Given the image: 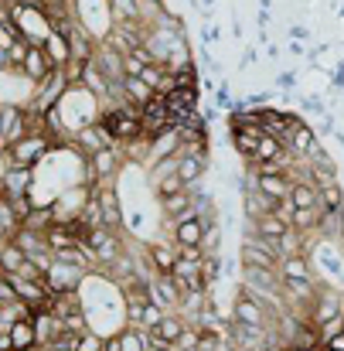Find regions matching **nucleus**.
Here are the masks:
<instances>
[{
    "label": "nucleus",
    "mask_w": 344,
    "mask_h": 351,
    "mask_svg": "<svg viewBox=\"0 0 344 351\" xmlns=\"http://www.w3.org/2000/svg\"><path fill=\"white\" fill-rule=\"evenodd\" d=\"M99 123L106 126V133L116 140V147H123V143L130 147V143H136L143 136V130H140V110H133V106H110Z\"/></svg>",
    "instance_id": "1"
},
{
    "label": "nucleus",
    "mask_w": 344,
    "mask_h": 351,
    "mask_svg": "<svg viewBox=\"0 0 344 351\" xmlns=\"http://www.w3.org/2000/svg\"><path fill=\"white\" fill-rule=\"evenodd\" d=\"M140 130H143V140H150V143H153L157 136H164V133L174 130V126H171V113H167V103H164L160 93H153L150 103L140 106Z\"/></svg>",
    "instance_id": "2"
},
{
    "label": "nucleus",
    "mask_w": 344,
    "mask_h": 351,
    "mask_svg": "<svg viewBox=\"0 0 344 351\" xmlns=\"http://www.w3.org/2000/svg\"><path fill=\"white\" fill-rule=\"evenodd\" d=\"M48 150H51L48 136H45V133H31V136H24V140H17V143L7 147V164H10V167H31V171H34V164H38Z\"/></svg>",
    "instance_id": "3"
},
{
    "label": "nucleus",
    "mask_w": 344,
    "mask_h": 351,
    "mask_svg": "<svg viewBox=\"0 0 344 351\" xmlns=\"http://www.w3.org/2000/svg\"><path fill=\"white\" fill-rule=\"evenodd\" d=\"M273 311H266V304H259L256 297H249L242 287L235 293V304H232V321L235 324H249V328H273Z\"/></svg>",
    "instance_id": "4"
},
{
    "label": "nucleus",
    "mask_w": 344,
    "mask_h": 351,
    "mask_svg": "<svg viewBox=\"0 0 344 351\" xmlns=\"http://www.w3.org/2000/svg\"><path fill=\"white\" fill-rule=\"evenodd\" d=\"M242 266H259V269H276L280 266V252L276 242L262 239V235L249 232L242 239Z\"/></svg>",
    "instance_id": "5"
},
{
    "label": "nucleus",
    "mask_w": 344,
    "mask_h": 351,
    "mask_svg": "<svg viewBox=\"0 0 344 351\" xmlns=\"http://www.w3.org/2000/svg\"><path fill=\"white\" fill-rule=\"evenodd\" d=\"M89 198H93V191H89L86 184H79V188H65V191L51 202L55 226H69V222H75V219L82 215V208H86Z\"/></svg>",
    "instance_id": "6"
},
{
    "label": "nucleus",
    "mask_w": 344,
    "mask_h": 351,
    "mask_svg": "<svg viewBox=\"0 0 344 351\" xmlns=\"http://www.w3.org/2000/svg\"><path fill=\"white\" fill-rule=\"evenodd\" d=\"M86 280V269H79V266H72V263H51L48 266V273H45V287L51 290V293H75L79 290V283Z\"/></svg>",
    "instance_id": "7"
},
{
    "label": "nucleus",
    "mask_w": 344,
    "mask_h": 351,
    "mask_svg": "<svg viewBox=\"0 0 344 351\" xmlns=\"http://www.w3.org/2000/svg\"><path fill=\"white\" fill-rule=\"evenodd\" d=\"M72 140H75V147L86 154V157H93V154H99V150H110L116 147V140L106 133V126L96 119V123H89V126H82V130H75L72 133Z\"/></svg>",
    "instance_id": "8"
},
{
    "label": "nucleus",
    "mask_w": 344,
    "mask_h": 351,
    "mask_svg": "<svg viewBox=\"0 0 344 351\" xmlns=\"http://www.w3.org/2000/svg\"><path fill=\"white\" fill-rule=\"evenodd\" d=\"M147 297H150V304H157L164 314H167L171 307L181 304V290H177V283H174L171 276H160V273L147 283Z\"/></svg>",
    "instance_id": "9"
},
{
    "label": "nucleus",
    "mask_w": 344,
    "mask_h": 351,
    "mask_svg": "<svg viewBox=\"0 0 344 351\" xmlns=\"http://www.w3.org/2000/svg\"><path fill=\"white\" fill-rule=\"evenodd\" d=\"M21 75H24L27 82H34V86H41V82L51 75V62H48L45 48L27 45V55H24V62H21Z\"/></svg>",
    "instance_id": "10"
},
{
    "label": "nucleus",
    "mask_w": 344,
    "mask_h": 351,
    "mask_svg": "<svg viewBox=\"0 0 344 351\" xmlns=\"http://www.w3.org/2000/svg\"><path fill=\"white\" fill-rule=\"evenodd\" d=\"M93 198L99 202V212H103V226L116 232V229L123 226V212H119V202H116L113 184H96V188H93Z\"/></svg>",
    "instance_id": "11"
},
{
    "label": "nucleus",
    "mask_w": 344,
    "mask_h": 351,
    "mask_svg": "<svg viewBox=\"0 0 344 351\" xmlns=\"http://www.w3.org/2000/svg\"><path fill=\"white\" fill-rule=\"evenodd\" d=\"M205 164H208V154H177V174L188 191H195V184L205 178Z\"/></svg>",
    "instance_id": "12"
},
{
    "label": "nucleus",
    "mask_w": 344,
    "mask_h": 351,
    "mask_svg": "<svg viewBox=\"0 0 344 351\" xmlns=\"http://www.w3.org/2000/svg\"><path fill=\"white\" fill-rule=\"evenodd\" d=\"M171 235H174V249H201L205 226L198 219H181L171 226Z\"/></svg>",
    "instance_id": "13"
},
{
    "label": "nucleus",
    "mask_w": 344,
    "mask_h": 351,
    "mask_svg": "<svg viewBox=\"0 0 344 351\" xmlns=\"http://www.w3.org/2000/svg\"><path fill=\"white\" fill-rule=\"evenodd\" d=\"M290 178L286 174H256V191L269 202H286L290 198Z\"/></svg>",
    "instance_id": "14"
},
{
    "label": "nucleus",
    "mask_w": 344,
    "mask_h": 351,
    "mask_svg": "<svg viewBox=\"0 0 344 351\" xmlns=\"http://www.w3.org/2000/svg\"><path fill=\"white\" fill-rule=\"evenodd\" d=\"M266 136V130L262 126H232V140H235V150H238V157L249 164L252 160V154H256V147H259V140Z\"/></svg>",
    "instance_id": "15"
},
{
    "label": "nucleus",
    "mask_w": 344,
    "mask_h": 351,
    "mask_svg": "<svg viewBox=\"0 0 344 351\" xmlns=\"http://www.w3.org/2000/svg\"><path fill=\"white\" fill-rule=\"evenodd\" d=\"M119 96H123V103H126V106L140 110L143 103H150L153 89H147L140 75H123V82H119Z\"/></svg>",
    "instance_id": "16"
},
{
    "label": "nucleus",
    "mask_w": 344,
    "mask_h": 351,
    "mask_svg": "<svg viewBox=\"0 0 344 351\" xmlns=\"http://www.w3.org/2000/svg\"><path fill=\"white\" fill-rule=\"evenodd\" d=\"M147 259H150L153 273H160V276H171V269H174V259H177V249H174V245H167V242H150V249H147Z\"/></svg>",
    "instance_id": "17"
},
{
    "label": "nucleus",
    "mask_w": 344,
    "mask_h": 351,
    "mask_svg": "<svg viewBox=\"0 0 344 351\" xmlns=\"http://www.w3.org/2000/svg\"><path fill=\"white\" fill-rule=\"evenodd\" d=\"M10 341H14V351H34L38 348V335H34V321L24 317V321H14L7 328Z\"/></svg>",
    "instance_id": "18"
},
{
    "label": "nucleus",
    "mask_w": 344,
    "mask_h": 351,
    "mask_svg": "<svg viewBox=\"0 0 344 351\" xmlns=\"http://www.w3.org/2000/svg\"><path fill=\"white\" fill-rule=\"evenodd\" d=\"M276 273H280V280H314V269H310V259L307 256H286V259H280Z\"/></svg>",
    "instance_id": "19"
},
{
    "label": "nucleus",
    "mask_w": 344,
    "mask_h": 351,
    "mask_svg": "<svg viewBox=\"0 0 344 351\" xmlns=\"http://www.w3.org/2000/svg\"><path fill=\"white\" fill-rule=\"evenodd\" d=\"M273 205H276V202L262 198L259 191H245V195H242V212H245V222H249V226H252V222H259L262 215H269V212H273Z\"/></svg>",
    "instance_id": "20"
},
{
    "label": "nucleus",
    "mask_w": 344,
    "mask_h": 351,
    "mask_svg": "<svg viewBox=\"0 0 344 351\" xmlns=\"http://www.w3.org/2000/svg\"><path fill=\"white\" fill-rule=\"evenodd\" d=\"M321 219H324V208H321V205H317V208H293L290 229H297L300 235L317 232V229H321Z\"/></svg>",
    "instance_id": "21"
},
{
    "label": "nucleus",
    "mask_w": 344,
    "mask_h": 351,
    "mask_svg": "<svg viewBox=\"0 0 344 351\" xmlns=\"http://www.w3.org/2000/svg\"><path fill=\"white\" fill-rule=\"evenodd\" d=\"M290 205H293V208H317V205H321V195H317V188H314L310 181H293V188H290Z\"/></svg>",
    "instance_id": "22"
},
{
    "label": "nucleus",
    "mask_w": 344,
    "mask_h": 351,
    "mask_svg": "<svg viewBox=\"0 0 344 351\" xmlns=\"http://www.w3.org/2000/svg\"><path fill=\"white\" fill-rule=\"evenodd\" d=\"M17 232H21V219L14 215L10 202L0 195V245H3V242H14Z\"/></svg>",
    "instance_id": "23"
},
{
    "label": "nucleus",
    "mask_w": 344,
    "mask_h": 351,
    "mask_svg": "<svg viewBox=\"0 0 344 351\" xmlns=\"http://www.w3.org/2000/svg\"><path fill=\"white\" fill-rule=\"evenodd\" d=\"M153 191H157V198L164 202V198H174V195H181V191H188V188H184V181H181L177 171H167V174H157V178H153Z\"/></svg>",
    "instance_id": "24"
},
{
    "label": "nucleus",
    "mask_w": 344,
    "mask_h": 351,
    "mask_svg": "<svg viewBox=\"0 0 344 351\" xmlns=\"http://www.w3.org/2000/svg\"><path fill=\"white\" fill-rule=\"evenodd\" d=\"M276 252H280V259H286V256H307V242H304V235L297 232V229H286V232L276 239Z\"/></svg>",
    "instance_id": "25"
},
{
    "label": "nucleus",
    "mask_w": 344,
    "mask_h": 351,
    "mask_svg": "<svg viewBox=\"0 0 344 351\" xmlns=\"http://www.w3.org/2000/svg\"><path fill=\"white\" fill-rule=\"evenodd\" d=\"M21 266H24V252H21L14 242H3V245H0V273H3V276H17Z\"/></svg>",
    "instance_id": "26"
},
{
    "label": "nucleus",
    "mask_w": 344,
    "mask_h": 351,
    "mask_svg": "<svg viewBox=\"0 0 344 351\" xmlns=\"http://www.w3.org/2000/svg\"><path fill=\"white\" fill-rule=\"evenodd\" d=\"M280 150H283V143H280L276 136H269V133H266V136L259 140V147H256V154H252L249 167H262V164H269V160H273Z\"/></svg>",
    "instance_id": "27"
},
{
    "label": "nucleus",
    "mask_w": 344,
    "mask_h": 351,
    "mask_svg": "<svg viewBox=\"0 0 344 351\" xmlns=\"http://www.w3.org/2000/svg\"><path fill=\"white\" fill-rule=\"evenodd\" d=\"M317 195H321V208H324V212H341V208H344V188H341V181L317 188Z\"/></svg>",
    "instance_id": "28"
},
{
    "label": "nucleus",
    "mask_w": 344,
    "mask_h": 351,
    "mask_svg": "<svg viewBox=\"0 0 344 351\" xmlns=\"http://www.w3.org/2000/svg\"><path fill=\"white\" fill-rule=\"evenodd\" d=\"M55 226V215H51V208H34L24 222H21V229H27V232H38V235H45L48 229Z\"/></svg>",
    "instance_id": "29"
},
{
    "label": "nucleus",
    "mask_w": 344,
    "mask_h": 351,
    "mask_svg": "<svg viewBox=\"0 0 344 351\" xmlns=\"http://www.w3.org/2000/svg\"><path fill=\"white\" fill-rule=\"evenodd\" d=\"M286 229H290V226H283V222H280L273 212H269V215H262L259 222H252V232L262 235V239H269V242H276V239L286 232Z\"/></svg>",
    "instance_id": "30"
},
{
    "label": "nucleus",
    "mask_w": 344,
    "mask_h": 351,
    "mask_svg": "<svg viewBox=\"0 0 344 351\" xmlns=\"http://www.w3.org/2000/svg\"><path fill=\"white\" fill-rule=\"evenodd\" d=\"M113 3V21L123 24V21H140V3L136 0H110Z\"/></svg>",
    "instance_id": "31"
},
{
    "label": "nucleus",
    "mask_w": 344,
    "mask_h": 351,
    "mask_svg": "<svg viewBox=\"0 0 344 351\" xmlns=\"http://www.w3.org/2000/svg\"><path fill=\"white\" fill-rule=\"evenodd\" d=\"M201 276H205V290H212L222 276V256H205L201 259Z\"/></svg>",
    "instance_id": "32"
},
{
    "label": "nucleus",
    "mask_w": 344,
    "mask_h": 351,
    "mask_svg": "<svg viewBox=\"0 0 344 351\" xmlns=\"http://www.w3.org/2000/svg\"><path fill=\"white\" fill-rule=\"evenodd\" d=\"M119 348L123 351H147L143 328H126V331H119Z\"/></svg>",
    "instance_id": "33"
},
{
    "label": "nucleus",
    "mask_w": 344,
    "mask_h": 351,
    "mask_svg": "<svg viewBox=\"0 0 344 351\" xmlns=\"http://www.w3.org/2000/svg\"><path fill=\"white\" fill-rule=\"evenodd\" d=\"M103 341H106V335L82 331V335H79V345H75V351H103Z\"/></svg>",
    "instance_id": "34"
},
{
    "label": "nucleus",
    "mask_w": 344,
    "mask_h": 351,
    "mask_svg": "<svg viewBox=\"0 0 344 351\" xmlns=\"http://www.w3.org/2000/svg\"><path fill=\"white\" fill-rule=\"evenodd\" d=\"M24 55H27V41H24V38H14V41L7 45V58H10V69H21Z\"/></svg>",
    "instance_id": "35"
},
{
    "label": "nucleus",
    "mask_w": 344,
    "mask_h": 351,
    "mask_svg": "<svg viewBox=\"0 0 344 351\" xmlns=\"http://www.w3.org/2000/svg\"><path fill=\"white\" fill-rule=\"evenodd\" d=\"M160 317H164V311H160L157 304H147V307H143V321H140V328H143V331H150V328H157V324H160Z\"/></svg>",
    "instance_id": "36"
},
{
    "label": "nucleus",
    "mask_w": 344,
    "mask_h": 351,
    "mask_svg": "<svg viewBox=\"0 0 344 351\" xmlns=\"http://www.w3.org/2000/svg\"><path fill=\"white\" fill-rule=\"evenodd\" d=\"M273 215H276L283 226H290V222H293V205H290V198H286V202H276V205H273Z\"/></svg>",
    "instance_id": "37"
},
{
    "label": "nucleus",
    "mask_w": 344,
    "mask_h": 351,
    "mask_svg": "<svg viewBox=\"0 0 344 351\" xmlns=\"http://www.w3.org/2000/svg\"><path fill=\"white\" fill-rule=\"evenodd\" d=\"M198 348V328H184L181 341H177V351H195Z\"/></svg>",
    "instance_id": "38"
},
{
    "label": "nucleus",
    "mask_w": 344,
    "mask_h": 351,
    "mask_svg": "<svg viewBox=\"0 0 344 351\" xmlns=\"http://www.w3.org/2000/svg\"><path fill=\"white\" fill-rule=\"evenodd\" d=\"M17 297H14V287H10V280L0 273V304H14Z\"/></svg>",
    "instance_id": "39"
},
{
    "label": "nucleus",
    "mask_w": 344,
    "mask_h": 351,
    "mask_svg": "<svg viewBox=\"0 0 344 351\" xmlns=\"http://www.w3.org/2000/svg\"><path fill=\"white\" fill-rule=\"evenodd\" d=\"M103 351H123V348H119V335H106V341H103Z\"/></svg>",
    "instance_id": "40"
},
{
    "label": "nucleus",
    "mask_w": 344,
    "mask_h": 351,
    "mask_svg": "<svg viewBox=\"0 0 344 351\" xmlns=\"http://www.w3.org/2000/svg\"><path fill=\"white\" fill-rule=\"evenodd\" d=\"M324 348H328V351H344V331H341V335H334Z\"/></svg>",
    "instance_id": "41"
},
{
    "label": "nucleus",
    "mask_w": 344,
    "mask_h": 351,
    "mask_svg": "<svg viewBox=\"0 0 344 351\" xmlns=\"http://www.w3.org/2000/svg\"><path fill=\"white\" fill-rule=\"evenodd\" d=\"M0 351H14V341H10L7 331H0Z\"/></svg>",
    "instance_id": "42"
},
{
    "label": "nucleus",
    "mask_w": 344,
    "mask_h": 351,
    "mask_svg": "<svg viewBox=\"0 0 344 351\" xmlns=\"http://www.w3.org/2000/svg\"><path fill=\"white\" fill-rule=\"evenodd\" d=\"M10 69V58H7V48H0V72Z\"/></svg>",
    "instance_id": "43"
},
{
    "label": "nucleus",
    "mask_w": 344,
    "mask_h": 351,
    "mask_svg": "<svg viewBox=\"0 0 344 351\" xmlns=\"http://www.w3.org/2000/svg\"><path fill=\"white\" fill-rule=\"evenodd\" d=\"M58 3H72V0H58Z\"/></svg>",
    "instance_id": "44"
},
{
    "label": "nucleus",
    "mask_w": 344,
    "mask_h": 351,
    "mask_svg": "<svg viewBox=\"0 0 344 351\" xmlns=\"http://www.w3.org/2000/svg\"><path fill=\"white\" fill-rule=\"evenodd\" d=\"M0 307H3V304H0Z\"/></svg>",
    "instance_id": "45"
}]
</instances>
